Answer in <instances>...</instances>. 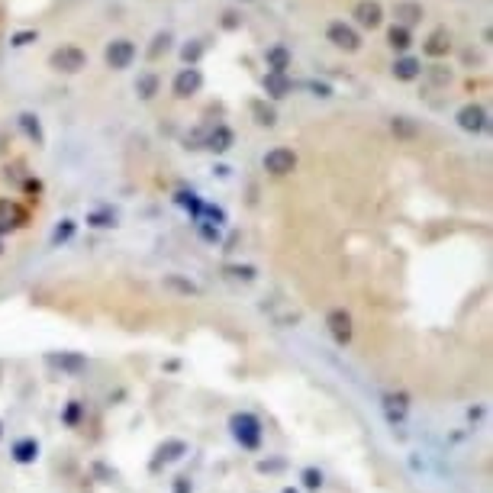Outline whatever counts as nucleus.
I'll list each match as a JSON object with an SVG mask.
<instances>
[{"instance_id":"1","label":"nucleus","mask_w":493,"mask_h":493,"mask_svg":"<svg viewBox=\"0 0 493 493\" xmlns=\"http://www.w3.org/2000/svg\"><path fill=\"white\" fill-rule=\"evenodd\" d=\"M84 65H87V55L77 45H62L49 55V68L58 71V75H77Z\"/></svg>"},{"instance_id":"2","label":"nucleus","mask_w":493,"mask_h":493,"mask_svg":"<svg viewBox=\"0 0 493 493\" xmlns=\"http://www.w3.org/2000/svg\"><path fill=\"white\" fill-rule=\"evenodd\" d=\"M229 426H232V435H236L245 448H258V445H261V423H258L255 416L236 413V416L229 419Z\"/></svg>"},{"instance_id":"3","label":"nucleus","mask_w":493,"mask_h":493,"mask_svg":"<svg viewBox=\"0 0 493 493\" xmlns=\"http://www.w3.org/2000/svg\"><path fill=\"white\" fill-rule=\"evenodd\" d=\"M104 58L113 71H123V68H129L132 58H136V45H132L129 39H113L110 45H107Z\"/></svg>"},{"instance_id":"4","label":"nucleus","mask_w":493,"mask_h":493,"mask_svg":"<svg viewBox=\"0 0 493 493\" xmlns=\"http://www.w3.org/2000/svg\"><path fill=\"white\" fill-rule=\"evenodd\" d=\"M293 168H297V155H293V148H271V152L264 155V171H271V174H291Z\"/></svg>"},{"instance_id":"5","label":"nucleus","mask_w":493,"mask_h":493,"mask_svg":"<svg viewBox=\"0 0 493 493\" xmlns=\"http://www.w3.org/2000/svg\"><path fill=\"white\" fill-rule=\"evenodd\" d=\"M326 36H329V42H332L335 49H345V52H358V45H362L358 33H354L348 23H329Z\"/></svg>"},{"instance_id":"6","label":"nucleus","mask_w":493,"mask_h":493,"mask_svg":"<svg viewBox=\"0 0 493 493\" xmlns=\"http://www.w3.org/2000/svg\"><path fill=\"white\" fill-rule=\"evenodd\" d=\"M326 329H329V335H332L339 345H348L352 342V316H348L345 310H332L326 316Z\"/></svg>"},{"instance_id":"7","label":"nucleus","mask_w":493,"mask_h":493,"mask_svg":"<svg viewBox=\"0 0 493 493\" xmlns=\"http://www.w3.org/2000/svg\"><path fill=\"white\" fill-rule=\"evenodd\" d=\"M354 20L362 23L364 29H377L384 23V7L377 0H358L354 4Z\"/></svg>"},{"instance_id":"8","label":"nucleus","mask_w":493,"mask_h":493,"mask_svg":"<svg viewBox=\"0 0 493 493\" xmlns=\"http://www.w3.org/2000/svg\"><path fill=\"white\" fill-rule=\"evenodd\" d=\"M458 126L467 132H484L487 129V110L480 104H467L458 110Z\"/></svg>"},{"instance_id":"9","label":"nucleus","mask_w":493,"mask_h":493,"mask_svg":"<svg viewBox=\"0 0 493 493\" xmlns=\"http://www.w3.org/2000/svg\"><path fill=\"white\" fill-rule=\"evenodd\" d=\"M200 84H203V75L197 68H184L181 75L174 77V94L178 97H190V94L200 91Z\"/></svg>"},{"instance_id":"10","label":"nucleus","mask_w":493,"mask_h":493,"mask_svg":"<svg viewBox=\"0 0 493 493\" xmlns=\"http://www.w3.org/2000/svg\"><path fill=\"white\" fill-rule=\"evenodd\" d=\"M394 16H396V26H413V23L423 20V4H416V0H400L394 7Z\"/></svg>"},{"instance_id":"11","label":"nucleus","mask_w":493,"mask_h":493,"mask_svg":"<svg viewBox=\"0 0 493 493\" xmlns=\"http://www.w3.org/2000/svg\"><path fill=\"white\" fill-rule=\"evenodd\" d=\"M448 49H452V36H448V29H432L429 39H426V55L442 58V55H448Z\"/></svg>"},{"instance_id":"12","label":"nucleus","mask_w":493,"mask_h":493,"mask_svg":"<svg viewBox=\"0 0 493 493\" xmlns=\"http://www.w3.org/2000/svg\"><path fill=\"white\" fill-rule=\"evenodd\" d=\"M16 226H23V210L10 200H0V236L16 229Z\"/></svg>"},{"instance_id":"13","label":"nucleus","mask_w":493,"mask_h":493,"mask_svg":"<svg viewBox=\"0 0 493 493\" xmlns=\"http://www.w3.org/2000/svg\"><path fill=\"white\" fill-rule=\"evenodd\" d=\"M10 455H13L20 465H33V461L39 458V442H36V438H20V442H13Z\"/></svg>"},{"instance_id":"14","label":"nucleus","mask_w":493,"mask_h":493,"mask_svg":"<svg viewBox=\"0 0 493 493\" xmlns=\"http://www.w3.org/2000/svg\"><path fill=\"white\" fill-rule=\"evenodd\" d=\"M249 110H251V117H255L258 126H274L278 123V113H274V107L268 104V100H251Z\"/></svg>"},{"instance_id":"15","label":"nucleus","mask_w":493,"mask_h":493,"mask_svg":"<svg viewBox=\"0 0 493 493\" xmlns=\"http://www.w3.org/2000/svg\"><path fill=\"white\" fill-rule=\"evenodd\" d=\"M264 91L271 94V97H287V94L293 91V84L287 75H268L264 77Z\"/></svg>"},{"instance_id":"16","label":"nucleus","mask_w":493,"mask_h":493,"mask_svg":"<svg viewBox=\"0 0 493 493\" xmlns=\"http://www.w3.org/2000/svg\"><path fill=\"white\" fill-rule=\"evenodd\" d=\"M287 65H291V52H287L284 45L268 49V68H271V75H284Z\"/></svg>"},{"instance_id":"17","label":"nucleus","mask_w":493,"mask_h":493,"mask_svg":"<svg viewBox=\"0 0 493 493\" xmlns=\"http://www.w3.org/2000/svg\"><path fill=\"white\" fill-rule=\"evenodd\" d=\"M419 71H423V65L416 62V58H396V65H394V75L400 77V81H413V77H419Z\"/></svg>"},{"instance_id":"18","label":"nucleus","mask_w":493,"mask_h":493,"mask_svg":"<svg viewBox=\"0 0 493 493\" xmlns=\"http://www.w3.org/2000/svg\"><path fill=\"white\" fill-rule=\"evenodd\" d=\"M16 123H20V129L26 132L36 146H42V142H45V136H42V126H39V119H36L33 113H20V119H16Z\"/></svg>"},{"instance_id":"19","label":"nucleus","mask_w":493,"mask_h":493,"mask_svg":"<svg viewBox=\"0 0 493 493\" xmlns=\"http://www.w3.org/2000/svg\"><path fill=\"white\" fill-rule=\"evenodd\" d=\"M229 146H232V132L226 129V126H216V129L207 136V148H213V152H226Z\"/></svg>"},{"instance_id":"20","label":"nucleus","mask_w":493,"mask_h":493,"mask_svg":"<svg viewBox=\"0 0 493 493\" xmlns=\"http://www.w3.org/2000/svg\"><path fill=\"white\" fill-rule=\"evenodd\" d=\"M384 410H387V419L390 423H400L406 416V396H384Z\"/></svg>"},{"instance_id":"21","label":"nucleus","mask_w":493,"mask_h":493,"mask_svg":"<svg viewBox=\"0 0 493 493\" xmlns=\"http://www.w3.org/2000/svg\"><path fill=\"white\" fill-rule=\"evenodd\" d=\"M387 42H390V45H394V49H410V29H403V26H396V23H394V26H390L387 29Z\"/></svg>"},{"instance_id":"22","label":"nucleus","mask_w":493,"mask_h":493,"mask_svg":"<svg viewBox=\"0 0 493 493\" xmlns=\"http://www.w3.org/2000/svg\"><path fill=\"white\" fill-rule=\"evenodd\" d=\"M136 91H139L142 100L155 97V91H158V77H155V75H142L139 81H136Z\"/></svg>"},{"instance_id":"23","label":"nucleus","mask_w":493,"mask_h":493,"mask_svg":"<svg viewBox=\"0 0 493 493\" xmlns=\"http://www.w3.org/2000/svg\"><path fill=\"white\" fill-rule=\"evenodd\" d=\"M226 278H232V281H255V268H249V264H229L226 268Z\"/></svg>"},{"instance_id":"24","label":"nucleus","mask_w":493,"mask_h":493,"mask_svg":"<svg viewBox=\"0 0 493 493\" xmlns=\"http://www.w3.org/2000/svg\"><path fill=\"white\" fill-rule=\"evenodd\" d=\"M165 287H171V291H181V293H197V284L194 281H184V278H178V274H168L165 278Z\"/></svg>"},{"instance_id":"25","label":"nucleus","mask_w":493,"mask_h":493,"mask_svg":"<svg viewBox=\"0 0 493 493\" xmlns=\"http://www.w3.org/2000/svg\"><path fill=\"white\" fill-rule=\"evenodd\" d=\"M200 55H203V42H200V39H190L188 45H184V49H181V58L190 65V68H194V62H197V58H200Z\"/></svg>"},{"instance_id":"26","label":"nucleus","mask_w":493,"mask_h":493,"mask_svg":"<svg viewBox=\"0 0 493 493\" xmlns=\"http://www.w3.org/2000/svg\"><path fill=\"white\" fill-rule=\"evenodd\" d=\"M168 45H171V33H158L148 45V58H158L161 52H168Z\"/></svg>"},{"instance_id":"27","label":"nucleus","mask_w":493,"mask_h":493,"mask_svg":"<svg viewBox=\"0 0 493 493\" xmlns=\"http://www.w3.org/2000/svg\"><path fill=\"white\" fill-rule=\"evenodd\" d=\"M75 236V222L71 220H62V226H55V232H52V242H68V239Z\"/></svg>"},{"instance_id":"28","label":"nucleus","mask_w":493,"mask_h":493,"mask_svg":"<svg viewBox=\"0 0 493 493\" xmlns=\"http://www.w3.org/2000/svg\"><path fill=\"white\" fill-rule=\"evenodd\" d=\"M87 222H91V226H117V213H110V210H100V213L87 216Z\"/></svg>"},{"instance_id":"29","label":"nucleus","mask_w":493,"mask_h":493,"mask_svg":"<svg viewBox=\"0 0 493 493\" xmlns=\"http://www.w3.org/2000/svg\"><path fill=\"white\" fill-rule=\"evenodd\" d=\"M303 484L310 487V490H320V487H323V471H316V467H306V471H303Z\"/></svg>"},{"instance_id":"30","label":"nucleus","mask_w":493,"mask_h":493,"mask_svg":"<svg viewBox=\"0 0 493 493\" xmlns=\"http://www.w3.org/2000/svg\"><path fill=\"white\" fill-rule=\"evenodd\" d=\"M58 364H62V368H68V371H81L84 368V358H81V354H62V358H58Z\"/></svg>"},{"instance_id":"31","label":"nucleus","mask_w":493,"mask_h":493,"mask_svg":"<svg viewBox=\"0 0 493 493\" xmlns=\"http://www.w3.org/2000/svg\"><path fill=\"white\" fill-rule=\"evenodd\" d=\"M394 132H400V136H413V132H416V126L410 123V117H396L394 119Z\"/></svg>"},{"instance_id":"32","label":"nucleus","mask_w":493,"mask_h":493,"mask_svg":"<svg viewBox=\"0 0 493 493\" xmlns=\"http://www.w3.org/2000/svg\"><path fill=\"white\" fill-rule=\"evenodd\" d=\"M178 452H188L184 442H168V448H161V458H181Z\"/></svg>"},{"instance_id":"33","label":"nucleus","mask_w":493,"mask_h":493,"mask_svg":"<svg viewBox=\"0 0 493 493\" xmlns=\"http://www.w3.org/2000/svg\"><path fill=\"white\" fill-rule=\"evenodd\" d=\"M306 87H310V91L316 94V97H329V94H332V87H329V84H316V81H310Z\"/></svg>"},{"instance_id":"34","label":"nucleus","mask_w":493,"mask_h":493,"mask_svg":"<svg viewBox=\"0 0 493 493\" xmlns=\"http://www.w3.org/2000/svg\"><path fill=\"white\" fill-rule=\"evenodd\" d=\"M33 39H36V33H33V29H26V33H16L13 36V45H29Z\"/></svg>"},{"instance_id":"35","label":"nucleus","mask_w":493,"mask_h":493,"mask_svg":"<svg viewBox=\"0 0 493 493\" xmlns=\"http://www.w3.org/2000/svg\"><path fill=\"white\" fill-rule=\"evenodd\" d=\"M77 416H81V406H77V403H71V406H68V413H65V423H77Z\"/></svg>"},{"instance_id":"36","label":"nucleus","mask_w":493,"mask_h":493,"mask_svg":"<svg viewBox=\"0 0 493 493\" xmlns=\"http://www.w3.org/2000/svg\"><path fill=\"white\" fill-rule=\"evenodd\" d=\"M432 77H435L438 84H445V81H448V77H452V71H445V68H435V71H432Z\"/></svg>"},{"instance_id":"37","label":"nucleus","mask_w":493,"mask_h":493,"mask_svg":"<svg viewBox=\"0 0 493 493\" xmlns=\"http://www.w3.org/2000/svg\"><path fill=\"white\" fill-rule=\"evenodd\" d=\"M222 26H226V29H236V26H239V13H226V20H222Z\"/></svg>"},{"instance_id":"38","label":"nucleus","mask_w":493,"mask_h":493,"mask_svg":"<svg viewBox=\"0 0 493 493\" xmlns=\"http://www.w3.org/2000/svg\"><path fill=\"white\" fill-rule=\"evenodd\" d=\"M174 493H190V487H188V477H178V484H174Z\"/></svg>"},{"instance_id":"39","label":"nucleus","mask_w":493,"mask_h":493,"mask_svg":"<svg viewBox=\"0 0 493 493\" xmlns=\"http://www.w3.org/2000/svg\"><path fill=\"white\" fill-rule=\"evenodd\" d=\"M284 493H297V490H284Z\"/></svg>"}]
</instances>
